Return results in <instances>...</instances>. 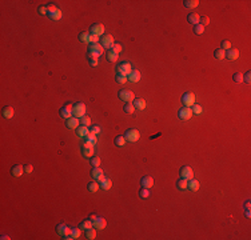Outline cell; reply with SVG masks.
I'll list each match as a JSON object with an SVG mask.
<instances>
[{
	"mask_svg": "<svg viewBox=\"0 0 251 240\" xmlns=\"http://www.w3.org/2000/svg\"><path fill=\"white\" fill-rule=\"evenodd\" d=\"M104 52V48L100 43H95V44H90L87 48V55L88 59H99V56H102Z\"/></svg>",
	"mask_w": 251,
	"mask_h": 240,
	"instance_id": "1",
	"label": "cell"
},
{
	"mask_svg": "<svg viewBox=\"0 0 251 240\" xmlns=\"http://www.w3.org/2000/svg\"><path fill=\"white\" fill-rule=\"evenodd\" d=\"M124 138L127 142L130 143H136L138 140L140 139V132L136 130V128H130V130L126 131L124 134Z\"/></svg>",
	"mask_w": 251,
	"mask_h": 240,
	"instance_id": "2",
	"label": "cell"
},
{
	"mask_svg": "<svg viewBox=\"0 0 251 240\" xmlns=\"http://www.w3.org/2000/svg\"><path fill=\"white\" fill-rule=\"evenodd\" d=\"M118 98L126 103H132L135 100V94L130 90H120L118 92Z\"/></svg>",
	"mask_w": 251,
	"mask_h": 240,
	"instance_id": "3",
	"label": "cell"
},
{
	"mask_svg": "<svg viewBox=\"0 0 251 240\" xmlns=\"http://www.w3.org/2000/svg\"><path fill=\"white\" fill-rule=\"evenodd\" d=\"M86 115V104L84 103H75L74 104V110H72V116H75V118H83V116Z\"/></svg>",
	"mask_w": 251,
	"mask_h": 240,
	"instance_id": "4",
	"label": "cell"
},
{
	"mask_svg": "<svg viewBox=\"0 0 251 240\" xmlns=\"http://www.w3.org/2000/svg\"><path fill=\"white\" fill-rule=\"evenodd\" d=\"M182 103H183L184 107L191 108L194 104H195V95H194L192 92H186V94L182 96Z\"/></svg>",
	"mask_w": 251,
	"mask_h": 240,
	"instance_id": "5",
	"label": "cell"
},
{
	"mask_svg": "<svg viewBox=\"0 0 251 240\" xmlns=\"http://www.w3.org/2000/svg\"><path fill=\"white\" fill-rule=\"evenodd\" d=\"M192 111L190 107H182L179 108V111H178V118H179L180 120H190L192 118Z\"/></svg>",
	"mask_w": 251,
	"mask_h": 240,
	"instance_id": "6",
	"label": "cell"
},
{
	"mask_svg": "<svg viewBox=\"0 0 251 240\" xmlns=\"http://www.w3.org/2000/svg\"><path fill=\"white\" fill-rule=\"evenodd\" d=\"M90 34L94 35V36H103L104 35V26L100 23H95L90 27Z\"/></svg>",
	"mask_w": 251,
	"mask_h": 240,
	"instance_id": "7",
	"label": "cell"
},
{
	"mask_svg": "<svg viewBox=\"0 0 251 240\" xmlns=\"http://www.w3.org/2000/svg\"><path fill=\"white\" fill-rule=\"evenodd\" d=\"M179 175H180L182 179L190 180V179L194 178V171H192V168L190 167V166H183V167L180 168V171H179Z\"/></svg>",
	"mask_w": 251,
	"mask_h": 240,
	"instance_id": "8",
	"label": "cell"
},
{
	"mask_svg": "<svg viewBox=\"0 0 251 240\" xmlns=\"http://www.w3.org/2000/svg\"><path fill=\"white\" fill-rule=\"evenodd\" d=\"M100 44L103 46V48H107V50H111L112 47H114V38H112V35H103L102 39H100Z\"/></svg>",
	"mask_w": 251,
	"mask_h": 240,
	"instance_id": "9",
	"label": "cell"
},
{
	"mask_svg": "<svg viewBox=\"0 0 251 240\" xmlns=\"http://www.w3.org/2000/svg\"><path fill=\"white\" fill-rule=\"evenodd\" d=\"M94 146H91V144H88V143H83V146H82V155L84 156V158H92L94 156Z\"/></svg>",
	"mask_w": 251,
	"mask_h": 240,
	"instance_id": "10",
	"label": "cell"
},
{
	"mask_svg": "<svg viewBox=\"0 0 251 240\" xmlns=\"http://www.w3.org/2000/svg\"><path fill=\"white\" fill-rule=\"evenodd\" d=\"M131 71H132V66H131V63H128V62H122V63H119V66H118V72H120V74H123V75L127 76Z\"/></svg>",
	"mask_w": 251,
	"mask_h": 240,
	"instance_id": "11",
	"label": "cell"
},
{
	"mask_svg": "<svg viewBox=\"0 0 251 240\" xmlns=\"http://www.w3.org/2000/svg\"><path fill=\"white\" fill-rule=\"evenodd\" d=\"M92 179L96 180V182H100L103 178H104V172L102 171V168L100 167H92V171L90 172Z\"/></svg>",
	"mask_w": 251,
	"mask_h": 240,
	"instance_id": "12",
	"label": "cell"
},
{
	"mask_svg": "<svg viewBox=\"0 0 251 240\" xmlns=\"http://www.w3.org/2000/svg\"><path fill=\"white\" fill-rule=\"evenodd\" d=\"M79 126H80V119L75 118V116H72V118L66 120V127L68 130H76Z\"/></svg>",
	"mask_w": 251,
	"mask_h": 240,
	"instance_id": "13",
	"label": "cell"
},
{
	"mask_svg": "<svg viewBox=\"0 0 251 240\" xmlns=\"http://www.w3.org/2000/svg\"><path fill=\"white\" fill-rule=\"evenodd\" d=\"M56 232H58L59 236H62V238H64V236H68L71 232V228L67 227L66 224H58V227H56Z\"/></svg>",
	"mask_w": 251,
	"mask_h": 240,
	"instance_id": "14",
	"label": "cell"
},
{
	"mask_svg": "<svg viewBox=\"0 0 251 240\" xmlns=\"http://www.w3.org/2000/svg\"><path fill=\"white\" fill-rule=\"evenodd\" d=\"M140 78H142V75H140V72L138 71V70H132V71L127 75V80H128V82H131V83L140 82Z\"/></svg>",
	"mask_w": 251,
	"mask_h": 240,
	"instance_id": "15",
	"label": "cell"
},
{
	"mask_svg": "<svg viewBox=\"0 0 251 240\" xmlns=\"http://www.w3.org/2000/svg\"><path fill=\"white\" fill-rule=\"evenodd\" d=\"M140 186L143 187V188H151L154 186V179H152V176H148V175H146L143 176V178L140 179Z\"/></svg>",
	"mask_w": 251,
	"mask_h": 240,
	"instance_id": "16",
	"label": "cell"
},
{
	"mask_svg": "<svg viewBox=\"0 0 251 240\" xmlns=\"http://www.w3.org/2000/svg\"><path fill=\"white\" fill-rule=\"evenodd\" d=\"M238 58H239V51H238L237 48H230V50L226 51V59L234 62V60H237Z\"/></svg>",
	"mask_w": 251,
	"mask_h": 240,
	"instance_id": "17",
	"label": "cell"
},
{
	"mask_svg": "<svg viewBox=\"0 0 251 240\" xmlns=\"http://www.w3.org/2000/svg\"><path fill=\"white\" fill-rule=\"evenodd\" d=\"M92 224H94V227L96 228V230H104V228L107 227V222L104 218H100V216H98V219L95 220V222H92Z\"/></svg>",
	"mask_w": 251,
	"mask_h": 240,
	"instance_id": "18",
	"label": "cell"
},
{
	"mask_svg": "<svg viewBox=\"0 0 251 240\" xmlns=\"http://www.w3.org/2000/svg\"><path fill=\"white\" fill-rule=\"evenodd\" d=\"M134 107H135V110H139V111H143L146 106H147V103H146L144 99H140V98H135V100L132 102Z\"/></svg>",
	"mask_w": 251,
	"mask_h": 240,
	"instance_id": "19",
	"label": "cell"
},
{
	"mask_svg": "<svg viewBox=\"0 0 251 240\" xmlns=\"http://www.w3.org/2000/svg\"><path fill=\"white\" fill-rule=\"evenodd\" d=\"M11 174H12V176H15V178H20V176H22V175L24 174V166L16 164V166L12 167Z\"/></svg>",
	"mask_w": 251,
	"mask_h": 240,
	"instance_id": "20",
	"label": "cell"
},
{
	"mask_svg": "<svg viewBox=\"0 0 251 240\" xmlns=\"http://www.w3.org/2000/svg\"><path fill=\"white\" fill-rule=\"evenodd\" d=\"M99 186H100V188H102V190L108 191V190H110V188L112 187V182H111L110 178H106V176H104V178L99 182Z\"/></svg>",
	"mask_w": 251,
	"mask_h": 240,
	"instance_id": "21",
	"label": "cell"
},
{
	"mask_svg": "<svg viewBox=\"0 0 251 240\" xmlns=\"http://www.w3.org/2000/svg\"><path fill=\"white\" fill-rule=\"evenodd\" d=\"M88 134H90V130H88V127H86V126H82V124H80V126L76 128V135H78L79 138L84 139Z\"/></svg>",
	"mask_w": 251,
	"mask_h": 240,
	"instance_id": "22",
	"label": "cell"
},
{
	"mask_svg": "<svg viewBox=\"0 0 251 240\" xmlns=\"http://www.w3.org/2000/svg\"><path fill=\"white\" fill-rule=\"evenodd\" d=\"M187 188L190 191H192V192H196L198 190H199V182L198 180H195V179H190L188 180V183H187Z\"/></svg>",
	"mask_w": 251,
	"mask_h": 240,
	"instance_id": "23",
	"label": "cell"
},
{
	"mask_svg": "<svg viewBox=\"0 0 251 240\" xmlns=\"http://www.w3.org/2000/svg\"><path fill=\"white\" fill-rule=\"evenodd\" d=\"M14 114H15V112H14V108H12V107L7 106V107L3 108V116L6 119H12V118H14Z\"/></svg>",
	"mask_w": 251,
	"mask_h": 240,
	"instance_id": "24",
	"label": "cell"
},
{
	"mask_svg": "<svg viewBox=\"0 0 251 240\" xmlns=\"http://www.w3.org/2000/svg\"><path fill=\"white\" fill-rule=\"evenodd\" d=\"M199 18L200 16L198 14H188L187 16V20L190 24H192V26H196V24H199Z\"/></svg>",
	"mask_w": 251,
	"mask_h": 240,
	"instance_id": "25",
	"label": "cell"
},
{
	"mask_svg": "<svg viewBox=\"0 0 251 240\" xmlns=\"http://www.w3.org/2000/svg\"><path fill=\"white\" fill-rule=\"evenodd\" d=\"M70 236L72 240L75 239H79L82 236V228L78 227V228H71V232H70Z\"/></svg>",
	"mask_w": 251,
	"mask_h": 240,
	"instance_id": "26",
	"label": "cell"
},
{
	"mask_svg": "<svg viewBox=\"0 0 251 240\" xmlns=\"http://www.w3.org/2000/svg\"><path fill=\"white\" fill-rule=\"evenodd\" d=\"M96 142H98V139H96V135L95 134H88L86 138H84V143H88V144H91V146H95Z\"/></svg>",
	"mask_w": 251,
	"mask_h": 240,
	"instance_id": "27",
	"label": "cell"
},
{
	"mask_svg": "<svg viewBox=\"0 0 251 240\" xmlns=\"http://www.w3.org/2000/svg\"><path fill=\"white\" fill-rule=\"evenodd\" d=\"M107 60H108V62H110V63H115V62H118V58H119V56H118V54H116V52H114V51H112V50H108V52H107Z\"/></svg>",
	"mask_w": 251,
	"mask_h": 240,
	"instance_id": "28",
	"label": "cell"
},
{
	"mask_svg": "<svg viewBox=\"0 0 251 240\" xmlns=\"http://www.w3.org/2000/svg\"><path fill=\"white\" fill-rule=\"evenodd\" d=\"M214 56H215L216 60H223V59H226V51L222 50V48H216L214 51Z\"/></svg>",
	"mask_w": 251,
	"mask_h": 240,
	"instance_id": "29",
	"label": "cell"
},
{
	"mask_svg": "<svg viewBox=\"0 0 251 240\" xmlns=\"http://www.w3.org/2000/svg\"><path fill=\"white\" fill-rule=\"evenodd\" d=\"M59 115L62 116L63 119H70V118H72V111H70V110H67V108H60L59 110Z\"/></svg>",
	"mask_w": 251,
	"mask_h": 240,
	"instance_id": "30",
	"label": "cell"
},
{
	"mask_svg": "<svg viewBox=\"0 0 251 240\" xmlns=\"http://www.w3.org/2000/svg\"><path fill=\"white\" fill-rule=\"evenodd\" d=\"M183 4H184L186 8L192 10V8H196L198 6H199V0H184Z\"/></svg>",
	"mask_w": 251,
	"mask_h": 240,
	"instance_id": "31",
	"label": "cell"
},
{
	"mask_svg": "<svg viewBox=\"0 0 251 240\" xmlns=\"http://www.w3.org/2000/svg\"><path fill=\"white\" fill-rule=\"evenodd\" d=\"M47 16H48V18H50L51 20H54V22H58V20L62 19L63 14H62V11H60V10H56V11H54V12H52V14L47 15Z\"/></svg>",
	"mask_w": 251,
	"mask_h": 240,
	"instance_id": "32",
	"label": "cell"
},
{
	"mask_svg": "<svg viewBox=\"0 0 251 240\" xmlns=\"http://www.w3.org/2000/svg\"><path fill=\"white\" fill-rule=\"evenodd\" d=\"M99 188H100V186H99V183L96 182V180H94V182H91V183H88V191H90L91 194H95V192H98Z\"/></svg>",
	"mask_w": 251,
	"mask_h": 240,
	"instance_id": "33",
	"label": "cell"
},
{
	"mask_svg": "<svg viewBox=\"0 0 251 240\" xmlns=\"http://www.w3.org/2000/svg\"><path fill=\"white\" fill-rule=\"evenodd\" d=\"M187 183H188V180H186V179H179L176 182V187H178V190H180V191H184V190H187Z\"/></svg>",
	"mask_w": 251,
	"mask_h": 240,
	"instance_id": "34",
	"label": "cell"
},
{
	"mask_svg": "<svg viewBox=\"0 0 251 240\" xmlns=\"http://www.w3.org/2000/svg\"><path fill=\"white\" fill-rule=\"evenodd\" d=\"M86 238L90 239V240L96 238V228L95 227H91V228H88V230H86Z\"/></svg>",
	"mask_w": 251,
	"mask_h": 240,
	"instance_id": "35",
	"label": "cell"
},
{
	"mask_svg": "<svg viewBox=\"0 0 251 240\" xmlns=\"http://www.w3.org/2000/svg\"><path fill=\"white\" fill-rule=\"evenodd\" d=\"M79 40L84 44H90V32H82V34H79Z\"/></svg>",
	"mask_w": 251,
	"mask_h": 240,
	"instance_id": "36",
	"label": "cell"
},
{
	"mask_svg": "<svg viewBox=\"0 0 251 240\" xmlns=\"http://www.w3.org/2000/svg\"><path fill=\"white\" fill-rule=\"evenodd\" d=\"M123 111H124L127 115H131V114H134V112H135V107H134L132 103H126L124 107H123Z\"/></svg>",
	"mask_w": 251,
	"mask_h": 240,
	"instance_id": "37",
	"label": "cell"
},
{
	"mask_svg": "<svg viewBox=\"0 0 251 240\" xmlns=\"http://www.w3.org/2000/svg\"><path fill=\"white\" fill-rule=\"evenodd\" d=\"M115 80H116V83H118V84H124L126 82H127V76L123 75V74H120V72H116Z\"/></svg>",
	"mask_w": 251,
	"mask_h": 240,
	"instance_id": "38",
	"label": "cell"
},
{
	"mask_svg": "<svg viewBox=\"0 0 251 240\" xmlns=\"http://www.w3.org/2000/svg\"><path fill=\"white\" fill-rule=\"evenodd\" d=\"M192 31H194V34H195V35L200 36V35H203V34H204V27L202 26V24H196V26H194Z\"/></svg>",
	"mask_w": 251,
	"mask_h": 240,
	"instance_id": "39",
	"label": "cell"
},
{
	"mask_svg": "<svg viewBox=\"0 0 251 240\" xmlns=\"http://www.w3.org/2000/svg\"><path fill=\"white\" fill-rule=\"evenodd\" d=\"M79 227L82 228V230H84V231H86V230H88V228L94 227V224H92V222H91L90 219H87V220H83V222L79 224Z\"/></svg>",
	"mask_w": 251,
	"mask_h": 240,
	"instance_id": "40",
	"label": "cell"
},
{
	"mask_svg": "<svg viewBox=\"0 0 251 240\" xmlns=\"http://www.w3.org/2000/svg\"><path fill=\"white\" fill-rule=\"evenodd\" d=\"M114 142H115V146H118V147H123L127 140H126L124 136H116Z\"/></svg>",
	"mask_w": 251,
	"mask_h": 240,
	"instance_id": "41",
	"label": "cell"
},
{
	"mask_svg": "<svg viewBox=\"0 0 251 240\" xmlns=\"http://www.w3.org/2000/svg\"><path fill=\"white\" fill-rule=\"evenodd\" d=\"M191 111H192L194 115H200L202 112H203V108H202L200 104H194L191 107Z\"/></svg>",
	"mask_w": 251,
	"mask_h": 240,
	"instance_id": "42",
	"label": "cell"
},
{
	"mask_svg": "<svg viewBox=\"0 0 251 240\" xmlns=\"http://www.w3.org/2000/svg\"><path fill=\"white\" fill-rule=\"evenodd\" d=\"M80 124H82V126H86V127H90L91 126V118L87 115H84L83 118H80Z\"/></svg>",
	"mask_w": 251,
	"mask_h": 240,
	"instance_id": "43",
	"label": "cell"
},
{
	"mask_svg": "<svg viewBox=\"0 0 251 240\" xmlns=\"http://www.w3.org/2000/svg\"><path fill=\"white\" fill-rule=\"evenodd\" d=\"M150 195H151V194H150V190H148V188H143V187H142V190H140V192H139V196H140V198H142V199H148Z\"/></svg>",
	"mask_w": 251,
	"mask_h": 240,
	"instance_id": "44",
	"label": "cell"
},
{
	"mask_svg": "<svg viewBox=\"0 0 251 240\" xmlns=\"http://www.w3.org/2000/svg\"><path fill=\"white\" fill-rule=\"evenodd\" d=\"M232 80L235 83H243V75H242L241 72H235V74L232 75Z\"/></svg>",
	"mask_w": 251,
	"mask_h": 240,
	"instance_id": "45",
	"label": "cell"
},
{
	"mask_svg": "<svg viewBox=\"0 0 251 240\" xmlns=\"http://www.w3.org/2000/svg\"><path fill=\"white\" fill-rule=\"evenodd\" d=\"M199 24H202L203 27H206L207 24H210V18H208V16H206V15L200 16V18H199Z\"/></svg>",
	"mask_w": 251,
	"mask_h": 240,
	"instance_id": "46",
	"label": "cell"
},
{
	"mask_svg": "<svg viewBox=\"0 0 251 240\" xmlns=\"http://www.w3.org/2000/svg\"><path fill=\"white\" fill-rule=\"evenodd\" d=\"M90 163H91L92 167H99L100 166V158H99V156H92Z\"/></svg>",
	"mask_w": 251,
	"mask_h": 240,
	"instance_id": "47",
	"label": "cell"
},
{
	"mask_svg": "<svg viewBox=\"0 0 251 240\" xmlns=\"http://www.w3.org/2000/svg\"><path fill=\"white\" fill-rule=\"evenodd\" d=\"M220 48L222 50H224V51H227V50L231 48V43H230L228 40H223V42L220 43Z\"/></svg>",
	"mask_w": 251,
	"mask_h": 240,
	"instance_id": "48",
	"label": "cell"
},
{
	"mask_svg": "<svg viewBox=\"0 0 251 240\" xmlns=\"http://www.w3.org/2000/svg\"><path fill=\"white\" fill-rule=\"evenodd\" d=\"M111 50L114 51V52H116V54L119 55L120 52H122V44H119V43H115V44H114V47H112Z\"/></svg>",
	"mask_w": 251,
	"mask_h": 240,
	"instance_id": "49",
	"label": "cell"
},
{
	"mask_svg": "<svg viewBox=\"0 0 251 240\" xmlns=\"http://www.w3.org/2000/svg\"><path fill=\"white\" fill-rule=\"evenodd\" d=\"M243 82L247 83V84L251 83V72H250V71H247V72H246V74L243 75Z\"/></svg>",
	"mask_w": 251,
	"mask_h": 240,
	"instance_id": "50",
	"label": "cell"
},
{
	"mask_svg": "<svg viewBox=\"0 0 251 240\" xmlns=\"http://www.w3.org/2000/svg\"><path fill=\"white\" fill-rule=\"evenodd\" d=\"M88 63H90V66L92 68H95V67L99 66V60L98 59H88Z\"/></svg>",
	"mask_w": 251,
	"mask_h": 240,
	"instance_id": "51",
	"label": "cell"
},
{
	"mask_svg": "<svg viewBox=\"0 0 251 240\" xmlns=\"http://www.w3.org/2000/svg\"><path fill=\"white\" fill-rule=\"evenodd\" d=\"M32 171H34L32 164H26V166H24V172H26V174H32Z\"/></svg>",
	"mask_w": 251,
	"mask_h": 240,
	"instance_id": "52",
	"label": "cell"
},
{
	"mask_svg": "<svg viewBox=\"0 0 251 240\" xmlns=\"http://www.w3.org/2000/svg\"><path fill=\"white\" fill-rule=\"evenodd\" d=\"M90 132H91V134H95V135H99L100 134V127L99 126H92Z\"/></svg>",
	"mask_w": 251,
	"mask_h": 240,
	"instance_id": "53",
	"label": "cell"
},
{
	"mask_svg": "<svg viewBox=\"0 0 251 240\" xmlns=\"http://www.w3.org/2000/svg\"><path fill=\"white\" fill-rule=\"evenodd\" d=\"M56 10H58V8H56V7L54 6V4H48V6H47V12H48V14H47V15L52 14V12L56 11Z\"/></svg>",
	"mask_w": 251,
	"mask_h": 240,
	"instance_id": "54",
	"label": "cell"
},
{
	"mask_svg": "<svg viewBox=\"0 0 251 240\" xmlns=\"http://www.w3.org/2000/svg\"><path fill=\"white\" fill-rule=\"evenodd\" d=\"M38 12L40 15H47L48 12H47V7H44V6H40L39 8H38Z\"/></svg>",
	"mask_w": 251,
	"mask_h": 240,
	"instance_id": "55",
	"label": "cell"
},
{
	"mask_svg": "<svg viewBox=\"0 0 251 240\" xmlns=\"http://www.w3.org/2000/svg\"><path fill=\"white\" fill-rule=\"evenodd\" d=\"M95 43H99V38L90 34V44H95Z\"/></svg>",
	"mask_w": 251,
	"mask_h": 240,
	"instance_id": "56",
	"label": "cell"
},
{
	"mask_svg": "<svg viewBox=\"0 0 251 240\" xmlns=\"http://www.w3.org/2000/svg\"><path fill=\"white\" fill-rule=\"evenodd\" d=\"M64 108H67V110L72 111V110H74V104H72V103H67L66 106H64Z\"/></svg>",
	"mask_w": 251,
	"mask_h": 240,
	"instance_id": "57",
	"label": "cell"
},
{
	"mask_svg": "<svg viewBox=\"0 0 251 240\" xmlns=\"http://www.w3.org/2000/svg\"><path fill=\"white\" fill-rule=\"evenodd\" d=\"M96 219H98V215H94V214H92V215L90 216V220H91V222H95Z\"/></svg>",
	"mask_w": 251,
	"mask_h": 240,
	"instance_id": "58",
	"label": "cell"
},
{
	"mask_svg": "<svg viewBox=\"0 0 251 240\" xmlns=\"http://www.w3.org/2000/svg\"><path fill=\"white\" fill-rule=\"evenodd\" d=\"M245 210H249V211H250V200H247V202L245 203Z\"/></svg>",
	"mask_w": 251,
	"mask_h": 240,
	"instance_id": "59",
	"label": "cell"
},
{
	"mask_svg": "<svg viewBox=\"0 0 251 240\" xmlns=\"http://www.w3.org/2000/svg\"><path fill=\"white\" fill-rule=\"evenodd\" d=\"M2 239H3V240H10L11 238H10V236H7V235H3V236H2Z\"/></svg>",
	"mask_w": 251,
	"mask_h": 240,
	"instance_id": "60",
	"label": "cell"
},
{
	"mask_svg": "<svg viewBox=\"0 0 251 240\" xmlns=\"http://www.w3.org/2000/svg\"><path fill=\"white\" fill-rule=\"evenodd\" d=\"M246 218H250V211L246 210Z\"/></svg>",
	"mask_w": 251,
	"mask_h": 240,
	"instance_id": "61",
	"label": "cell"
}]
</instances>
